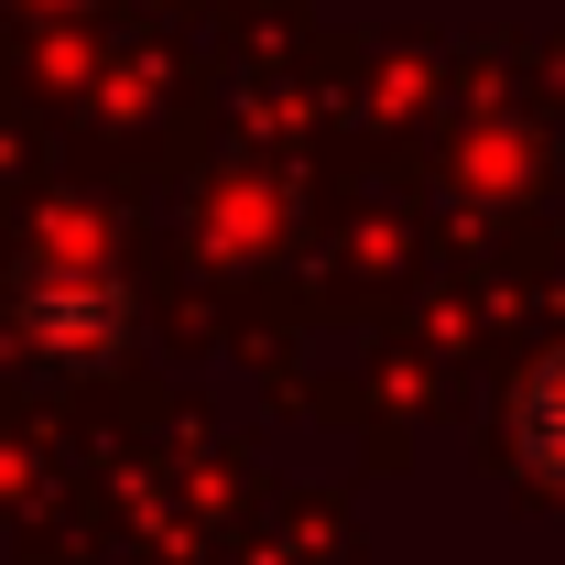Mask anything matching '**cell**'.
I'll use <instances>...</instances> for the list:
<instances>
[{
    "mask_svg": "<svg viewBox=\"0 0 565 565\" xmlns=\"http://www.w3.org/2000/svg\"><path fill=\"white\" fill-rule=\"evenodd\" d=\"M22 316H33V338H44V349H66V359H98L109 349V338H120V294H109V282H33V305H22Z\"/></svg>",
    "mask_w": 565,
    "mask_h": 565,
    "instance_id": "6da1fadb",
    "label": "cell"
},
{
    "mask_svg": "<svg viewBox=\"0 0 565 565\" xmlns=\"http://www.w3.org/2000/svg\"><path fill=\"white\" fill-rule=\"evenodd\" d=\"M522 446H533V457L565 479V359L533 381V392H522Z\"/></svg>",
    "mask_w": 565,
    "mask_h": 565,
    "instance_id": "7a4b0ae2",
    "label": "cell"
}]
</instances>
